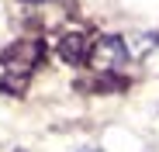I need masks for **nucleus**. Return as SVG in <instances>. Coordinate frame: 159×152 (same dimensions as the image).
<instances>
[{
  "label": "nucleus",
  "mask_w": 159,
  "mask_h": 152,
  "mask_svg": "<svg viewBox=\"0 0 159 152\" xmlns=\"http://www.w3.org/2000/svg\"><path fill=\"white\" fill-rule=\"evenodd\" d=\"M139 38H142V42H135V45L128 48L131 56H145V52H152V48L159 45V35H156V31H152V35H139Z\"/></svg>",
  "instance_id": "7ed1b4c3"
},
{
  "label": "nucleus",
  "mask_w": 159,
  "mask_h": 152,
  "mask_svg": "<svg viewBox=\"0 0 159 152\" xmlns=\"http://www.w3.org/2000/svg\"><path fill=\"white\" fill-rule=\"evenodd\" d=\"M128 42L125 38H118V35H104V38H97L93 42V48H90V62L97 66V69H121L125 62H128Z\"/></svg>",
  "instance_id": "f257e3e1"
},
{
  "label": "nucleus",
  "mask_w": 159,
  "mask_h": 152,
  "mask_svg": "<svg viewBox=\"0 0 159 152\" xmlns=\"http://www.w3.org/2000/svg\"><path fill=\"white\" fill-rule=\"evenodd\" d=\"M59 52H62V59H69V62H83V56H87V38H83V35H62Z\"/></svg>",
  "instance_id": "f03ea898"
}]
</instances>
